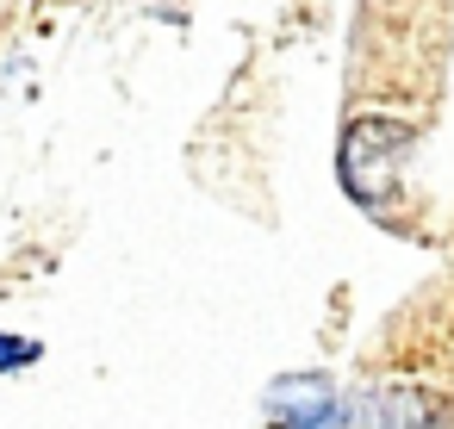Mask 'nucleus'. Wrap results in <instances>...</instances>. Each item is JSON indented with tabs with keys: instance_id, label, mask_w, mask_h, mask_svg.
Masks as SVG:
<instances>
[{
	"instance_id": "obj_1",
	"label": "nucleus",
	"mask_w": 454,
	"mask_h": 429,
	"mask_svg": "<svg viewBox=\"0 0 454 429\" xmlns=\"http://www.w3.org/2000/svg\"><path fill=\"white\" fill-rule=\"evenodd\" d=\"M411 125L404 119H386V113H361V119H348V131H342V150H336V175H342V193L355 199V206H386L392 199V187H398V162H404V150H411Z\"/></svg>"
},
{
	"instance_id": "obj_2",
	"label": "nucleus",
	"mask_w": 454,
	"mask_h": 429,
	"mask_svg": "<svg viewBox=\"0 0 454 429\" xmlns=\"http://www.w3.org/2000/svg\"><path fill=\"white\" fill-rule=\"evenodd\" d=\"M268 417L274 429H355L342 392L330 373H286L268 386Z\"/></svg>"
},
{
	"instance_id": "obj_3",
	"label": "nucleus",
	"mask_w": 454,
	"mask_h": 429,
	"mask_svg": "<svg viewBox=\"0 0 454 429\" xmlns=\"http://www.w3.org/2000/svg\"><path fill=\"white\" fill-rule=\"evenodd\" d=\"M373 429H454V417L423 386H380L373 392Z\"/></svg>"
},
{
	"instance_id": "obj_4",
	"label": "nucleus",
	"mask_w": 454,
	"mask_h": 429,
	"mask_svg": "<svg viewBox=\"0 0 454 429\" xmlns=\"http://www.w3.org/2000/svg\"><path fill=\"white\" fill-rule=\"evenodd\" d=\"M26 361H38V342H32V336H7V330H0V373H13V367H26Z\"/></svg>"
}]
</instances>
